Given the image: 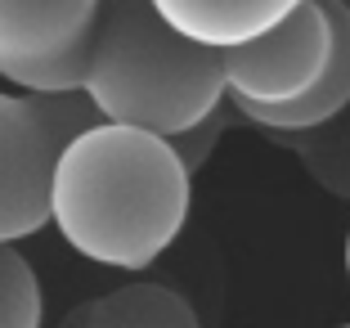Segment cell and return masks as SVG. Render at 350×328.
Here are the masks:
<instances>
[{
	"instance_id": "cell-9",
	"label": "cell",
	"mask_w": 350,
	"mask_h": 328,
	"mask_svg": "<svg viewBox=\"0 0 350 328\" xmlns=\"http://www.w3.org/2000/svg\"><path fill=\"white\" fill-rule=\"evenodd\" d=\"M90 54H94V31L81 36L77 45L50 54V59H36V63H18V68L0 72L14 90H27V94H72L85 90V77H90Z\"/></svg>"
},
{
	"instance_id": "cell-3",
	"label": "cell",
	"mask_w": 350,
	"mask_h": 328,
	"mask_svg": "<svg viewBox=\"0 0 350 328\" xmlns=\"http://www.w3.org/2000/svg\"><path fill=\"white\" fill-rule=\"evenodd\" d=\"M103 122L85 90H0V238H31L50 225V189L63 144Z\"/></svg>"
},
{
	"instance_id": "cell-8",
	"label": "cell",
	"mask_w": 350,
	"mask_h": 328,
	"mask_svg": "<svg viewBox=\"0 0 350 328\" xmlns=\"http://www.w3.org/2000/svg\"><path fill=\"white\" fill-rule=\"evenodd\" d=\"M68 328H198V310L166 283H126L68 310Z\"/></svg>"
},
{
	"instance_id": "cell-1",
	"label": "cell",
	"mask_w": 350,
	"mask_h": 328,
	"mask_svg": "<svg viewBox=\"0 0 350 328\" xmlns=\"http://www.w3.org/2000/svg\"><path fill=\"white\" fill-rule=\"evenodd\" d=\"M193 171L171 135L94 122L63 144L50 189V225L77 257L108 270H148L180 238Z\"/></svg>"
},
{
	"instance_id": "cell-11",
	"label": "cell",
	"mask_w": 350,
	"mask_h": 328,
	"mask_svg": "<svg viewBox=\"0 0 350 328\" xmlns=\"http://www.w3.org/2000/svg\"><path fill=\"white\" fill-rule=\"evenodd\" d=\"M229 113H234V103H220L216 113H206L202 122H193V126H185V131H175L171 135V144H175V153L185 157V166L189 171H202L206 166V157H211V149H216V140L225 135V126H229Z\"/></svg>"
},
{
	"instance_id": "cell-4",
	"label": "cell",
	"mask_w": 350,
	"mask_h": 328,
	"mask_svg": "<svg viewBox=\"0 0 350 328\" xmlns=\"http://www.w3.org/2000/svg\"><path fill=\"white\" fill-rule=\"evenodd\" d=\"M328 59H332L328 0H306L265 36L225 50L229 94L234 99H260V103L297 99L323 77Z\"/></svg>"
},
{
	"instance_id": "cell-12",
	"label": "cell",
	"mask_w": 350,
	"mask_h": 328,
	"mask_svg": "<svg viewBox=\"0 0 350 328\" xmlns=\"http://www.w3.org/2000/svg\"><path fill=\"white\" fill-rule=\"evenodd\" d=\"M346 279H350V229H346Z\"/></svg>"
},
{
	"instance_id": "cell-6",
	"label": "cell",
	"mask_w": 350,
	"mask_h": 328,
	"mask_svg": "<svg viewBox=\"0 0 350 328\" xmlns=\"http://www.w3.org/2000/svg\"><path fill=\"white\" fill-rule=\"evenodd\" d=\"M103 0H0V72L77 45L99 23Z\"/></svg>"
},
{
	"instance_id": "cell-10",
	"label": "cell",
	"mask_w": 350,
	"mask_h": 328,
	"mask_svg": "<svg viewBox=\"0 0 350 328\" xmlns=\"http://www.w3.org/2000/svg\"><path fill=\"white\" fill-rule=\"evenodd\" d=\"M41 319L45 297L36 283V270L10 238H0V328H41Z\"/></svg>"
},
{
	"instance_id": "cell-7",
	"label": "cell",
	"mask_w": 350,
	"mask_h": 328,
	"mask_svg": "<svg viewBox=\"0 0 350 328\" xmlns=\"http://www.w3.org/2000/svg\"><path fill=\"white\" fill-rule=\"evenodd\" d=\"M153 5L185 36L216 45V50H229V45L265 36L292 10H301L306 0H153Z\"/></svg>"
},
{
	"instance_id": "cell-5",
	"label": "cell",
	"mask_w": 350,
	"mask_h": 328,
	"mask_svg": "<svg viewBox=\"0 0 350 328\" xmlns=\"http://www.w3.org/2000/svg\"><path fill=\"white\" fill-rule=\"evenodd\" d=\"M332 18V59L323 77L310 86L306 94L283 103H260V99H234V113L243 122L260 126V131H306V126H323L332 117L350 113V0H328Z\"/></svg>"
},
{
	"instance_id": "cell-2",
	"label": "cell",
	"mask_w": 350,
	"mask_h": 328,
	"mask_svg": "<svg viewBox=\"0 0 350 328\" xmlns=\"http://www.w3.org/2000/svg\"><path fill=\"white\" fill-rule=\"evenodd\" d=\"M85 94L103 122L175 135L229 99L225 50L171 27L153 0H103Z\"/></svg>"
}]
</instances>
